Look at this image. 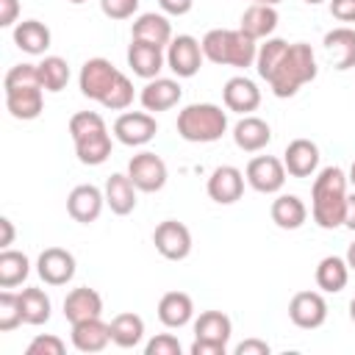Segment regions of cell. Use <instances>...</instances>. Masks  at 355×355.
<instances>
[{"mask_svg":"<svg viewBox=\"0 0 355 355\" xmlns=\"http://www.w3.org/2000/svg\"><path fill=\"white\" fill-rule=\"evenodd\" d=\"M347 172L341 166H324L311 186V216L322 230L344 225L347 214Z\"/></svg>","mask_w":355,"mask_h":355,"instance_id":"cell-2","label":"cell"},{"mask_svg":"<svg viewBox=\"0 0 355 355\" xmlns=\"http://www.w3.org/2000/svg\"><path fill=\"white\" fill-rule=\"evenodd\" d=\"M108 344H111V324H105L100 316L72 324V347L78 352H103Z\"/></svg>","mask_w":355,"mask_h":355,"instance_id":"cell-24","label":"cell"},{"mask_svg":"<svg viewBox=\"0 0 355 355\" xmlns=\"http://www.w3.org/2000/svg\"><path fill=\"white\" fill-rule=\"evenodd\" d=\"M233 352H236V355H269L272 347H269L263 338H244L241 344H236Z\"/></svg>","mask_w":355,"mask_h":355,"instance_id":"cell-42","label":"cell"},{"mask_svg":"<svg viewBox=\"0 0 355 355\" xmlns=\"http://www.w3.org/2000/svg\"><path fill=\"white\" fill-rule=\"evenodd\" d=\"M130 39L136 42H147V44H158V47H166L175 36H172V22L164 17V14H155V11H144L133 19V28H130Z\"/></svg>","mask_w":355,"mask_h":355,"instance_id":"cell-25","label":"cell"},{"mask_svg":"<svg viewBox=\"0 0 355 355\" xmlns=\"http://www.w3.org/2000/svg\"><path fill=\"white\" fill-rule=\"evenodd\" d=\"M100 11L108 19H130L139 11V0H100Z\"/></svg>","mask_w":355,"mask_h":355,"instance_id":"cell-41","label":"cell"},{"mask_svg":"<svg viewBox=\"0 0 355 355\" xmlns=\"http://www.w3.org/2000/svg\"><path fill=\"white\" fill-rule=\"evenodd\" d=\"M42 86H22V89H8L6 92V108L14 119L31 122L42 114L44 108V97H42Z\"/></svg>","mask_w":355,"mask_h":355,"instance_id":"cell-26","label":"cell"},{"mask_svg":"<svg viewBox=\"0 0 355 355\" xmlns=\"http://www.w3.org/2000/svg\"><path fill=\"white\" fill-rule=\"evenodd\" d=\"M28 275H31V261L25 252L11 250V247L0 252V288L22 286Z\"/></svg>","mask_w":355,"mask_h":355,"instance_id":"cell-35","label":"cell"},{"mask_svg":"<svg viewBox=\"0 0 355 355\" xmlns=\"http://www.w3.org/2000/svg\"><path fill=\"white\" fill-rule=\"evenodd\" d=\"M347 183H352V189H355V161H352V166L347 172Z\"/></svg>","mask_w":355,"mask_h":355,"instance_id":"cell-49","label":"cell"},{"mask_svg":"<svg viewBox=\"0 0 355 355\" xmlns=\"http://www.w3.org/2000/svg\"><path fill=\"white\" fill-rule=\"evenodd\" d=\"M344 258H347V263H349V269H355V241H352V244L347 247V255H344Z\"/></svg>","mask_w":355,"mask_h":355,"instance_id":"cell-48","label":"cell"},{"mask_svg":"<svg viewBox=\"0 0 355 355\" xmlns=\"http://www.w3.org/2000/svg\"><path fill=\"white\" fill-rule=\"evenodd\" d=\"M158 319L164 327H183L194 319V302L186 291H166L158 300Z\"/></svg>","mask_w":355,"mask_h":355,"instance_id":"cell-30","label":"cell"},{"mask_svg":"<svg viewBox=\"0 0 355 355\" xmlns=\"http://www.w3.org/2000/svg\"><path fill=\"white\" fill-rule=\"evenodd\" d=\"M233 141L244 153H261L272 141V128L266 119L247 114L233 125Z\"/></svg>","mask_w":355,"mask_h":355,"instance_id":"cell-22","label":"cell"},{"mask_svg":"<svg viewBox=\"0 0 355 355\" xmlns=\"http://www.w3.org/2000/svg\"><path fill=\"white\" fill-rule=\"evenodd\" d=\"M36 272L47 286H67L75 277V255L64 247H47L36 258Z\"/></svg>","mask_w":355,"mask_h":355,"instance_id":"cell-14","label":"cell"},{"mask_svg":"<svg viewBox=\"0 0 355 355\" xmlns=\"http://www.w3.org/2000/svg\"><path fill=\"white\" fill-rule=\"evenodd\" d=\"M283 166L291 178H311L319 169V147L311 139H294L288 141L283 153Z\"/></svg>","mask_w":355,"mask_h":355,"instance_id":"cell-21","label":"cell"},{"mask_svg":"<svg viewBox=\"0 0 355 355\" xmlns=\"http://www.w3.org/2000/svg\"><path fill=\"white\" fill-rule=\"evenodd\" d=\"M0 227H3V236H0V247H3V250H8V247L14 244V222H11L8 216H3V219H0Z\"/></svg>","mask_w":355,"mask_h":355,"instance_id":"cell-46","label":"cell"},{"mask_svg":"<svg viewBox=\"0 0 355 355\" xmlns=\"http://www.w3.org/2000/svg\"><path fill=\"white\" fill-rule=\"evenodd\" d=\"M64 316L69 324L83 322V319H94L103 316V297L100 291L89 288V286H78L64 297Z\"/></svg>","mask_w":355,"mask_h":355,"instance_id":"cell-23","label":"cell"},{"mask_svg":"<svg viewBox=\"0 0 355 355\" xmlns=\"http://www.w3.org/2000/svg\"><path fill=\"white\" fill-rule=\"evenodd\" d=\"M244 172L239 166H230V164H222L211 172L208 183H205V191L214 202L219 205H233L236 200H241L244 194Z\"/></svg>","mask_w":355,"mask_h":355,"instance_id":"cell-15","label":"cell"},{"mask_svg":"<svg viewBox=\"0 0 355 355\" xmlns=\"http://www.w3.org/2000/svg\"><path fill=\"white\" fill-rule=\"evenodd\" d=\"M136 186L133 180L128 178V172H114L108 180H105V205L116 214V216H128L133 208H136Z\"/></svg>","mask_w":355,"mask_h":355,"instance_id":"cell-27","label":"cell"},{"mask_svg":"<svg viewBox=\"0 0 355 355\" xmlns=\"http://www.w3.org/2000/svg\"><path fill=\"white\" fill-rule=\"evenodd\" d=\"M180 97H183V89H180V83H178L175 78H153V80H147V83L141 86V92H139V103H141V108L150 111V114L175 108V105L180 103Z\"/></svg>","mask_w":355,"mask_h":355,"instance_id":"cell-17","label":"cell"},{"mask_svg":"<svg viewBox=\"0 0 355 355\" xmlns=\"http://www.w3.org/2000/svg\"><path fill=\"white\" fill-rule=\"evenodd\" d=\"M128 178L133 180V186L139 191L153 194V191H161L166 186L169 172H166V164H164L161 155H155L150 150H141L128 161Z\"/></svg>","mask_w":355,"mask_h":355,"instance_id":"cell-9","label":"cell"},{"mask_svg":"<svg viewBox=\"0 0 355 355\" xmlns=\"http://www.w3.org/2000/svg\"><path fill=\"white\" fill-rule=\"evenodd\" d=\"M255 69L269 83L272 94L280 97V100L294 97L319 72L316 53H313L311 44L286 42V39H277V36H269L263 44H258Z\"/></svg>","mask_w":355,"mask_h":355,"instance_id":"cell-1","label":"cell"},{"mask_svg":"<svg viewBox=\"0 0 355 355\" xmlns=\"http://www.w3.org/2000/svg\"><path fill=\"white\" fill-rule=\"evenodd\" d=\"M316 286L319 291L324 294H338L347 280H349V263L347 258H338V255H324L319 263H316Z\"/></svg>","mask_w":355,"mask_h":355,"instance_id":"cell-32","label":"cell"},{"mask_svg":"<svg viewBox=\"0 0 355 355\" xmlns=\"http://www.w3.org/2000/svg\"><path fill=\"white\" fill-rule=\"evenodd\" d=\"M322 44H324V50H327L330 64H333L338 72H347V69L355 67V28L338 25V28H333V31L324 33Z\"/></svg>","mask_w":355,"mask_h":355,"instance_id":"cell-20","label":"cell"},{"mask_svg":"<svg viewBox=\"0 0 355 355\" xmlns=\"http://www.w3.org/2000/svg\"><path fill=\"white\" fill-rule=\"evenodd\" d=\"M19 308H22V319L25 324H44L50 322V311H53V302L50 297L44 294V288H36V286H28L19 291Z\"/></svg>","mask_w":355,"mask_h":355,"instance_id":"cell-34","label":"cell"},{"mask_svg":"<svg viewBox=\"0 0 355 355\" xmlns=\"http://www.w3.org/2000/svg\"><path fill=\"white\" fill-rule=\"evenodd\" d=\"M19 324H25L22 308H19V294H14V291L6 288V291H0V330L3 333H11Z\"/></svg>","mask_w":355,"mask_h":355,"instance_id":"cell-37","label":"cell"},{"mask_svg":"<svg viewBox=\"0 0 355 355\" xmlns=\"http://www.w3.org/2000/svg\"><path fill=\"white\" fill-rule=\"evenodd\" d=\"M286 175L288 172L283 166V158H275V155H255L244 169L247 183L258 194H277L286 186Z\"/></svg>","mask_w":355,"mask_h":355,"instance_id":"cell-10","label":"cell"},{"mask_svg":"<svg viewBox=\"0 0 355 355\" xmlns=\"http://www.w3.org/2000/svg\"><path fill=\"white\" fill-rule=\"evenodd\" d=\"M233 336V322L222 311H202L194 319V341L189 347L191 355H225L227 341Z\"/></svg>","mask_w":355,"mask_h":355,"instance_id":"cell-6","label":"cell"},{"mask_svg":"<svg viewBox=\"0 0 355 355\" xmlns=\"http://www.w3.org/2000/svg\"><path fill=\"white\" fill-rule=\"evenodd\" d=\"M250 3H261V6H277V3H283V0H250Z\"/></svg>","mask_w":355,"mask_h":355,"instance_id":"cell-50","label":"cell"},{"mask_svg":"<svg viewBox=\"0 0 355 355\" xmlns=\"http://www.w3.org/2000/svg\"><path fill=\"white\" fill-rule=\"evenodd\" d=\"M222 100H225V108L227 111H236V114L247 116V114H252L261 105V89L247 75H233L222 86Z\"/></svg>","mask_w":355,"mask_h":355,"instance_id":"cell-18","label":"cell"},{"mask_svg":"<svg viewBox=\"0 0 355 355\" xmlns=\"http://www.w3.org/2000/svg\"><path fill=\"white\" fill-rule=\"evenodd\" d=\"M103 205H105V194L94 183H80L67 197V214L80 225L97 222V216L103 214Z\"/></svg>","mask_w":355,"mask_h":355,"instance_id":"cell-16","label":"cell"},{"mask_svg":"<svg viewBox=\"0 0 355 355\" xmlns=\"http://www.w3.org/2000/svg\"><path fill=\"white\" fill-rule=\"evenodd\" d=\"M130 103H133V83H130L128 75H119V80L114 83V89L105 97L103 108H108V111H125Z\"/></svg>","mask_w":355,"mask_h":355,"instance_id":"cell-38","label":"cell"},{"mask_svg":"<svg viewBox=\"0 0 355 355\" xmlns=\"http://www.w3.org/2000/svg\"><path fill=\"white\" fill-rule=\"evenodd\" d=\"M202 44L189 36L180 33L166 44V67L175 72V78H194L202 67Z\"/></svg>","mask_w":355,"mask_h":355,"instance_id":"cell-11","label":"cell"},{"mask_svg":"<svg viewBox=\"0 0 355 355\" xmlns=\"http://www.w3.org/2000/svg\"><path fill=\"white\" fill-rule=\"evenodd\" d=\"M119 69L108 61V58H89L83 67H80V75H78V86H80V94L94 100V103H105V97L111 94L114 83L119 80Z\"/></svg>","mask_w":355,"mask_h":355,"instance_id":"cell-7","label":"cell"},{"mask_svg":"<svg viewBox=\"0 0 355 355\" xmlns=\"http://www.w3.org/2000/svg\"><path fill=\"white\" fill-rule=\"evenodd\" d=\"M69 136L75 144V155L86 166H100L111 155V133L105 119L97 111H78L69 116Z\"/></svg>","mask_w":355,"mask_h":355,"instance_id":"cell-3","label":"cell"},{"mask_svg":"<svg viewBox=\"0 0 355 355\" xmlns=\"http://www.w3.org/2000/svg\"><path fill=\"white\" fill-rule=\"evenodd\" d=\"M269 214H272V222H275L280 230H297V227H302L305 219H308V208H305V202H302L297 194H277V197L272 200Z\"/></svg>","mask_w":355,"mask_h":355,"instance_id":"cell-31","label":"cell"},{"mask_svg":"<svg viewBox=\"0 0 355 355\" xmlns=\"http://www.w3.org/2000/svg\"><path fill=\"white\" fill-rule=\"evenodd\" d=\"M308 6H319V3H324V0H305Z\"/></svg>","mask_w":355,"mask_h":355,"instance_id":"cell-52","label":"cell"},{"mask_svg":"<svg viewBox=\"0 0 355 355\" xmlns=\"http://www.w3.org/2000/svg\"><path fill=\"white\" fill-rule=\"evenodd\" d=\"M53 42V33L39 19H22L14 25V44L28 55H44Z\"/></svg>","mask_w":355,"mask_h":355,"instance_id":"cell-29","label":"cell"},{"mask_svg":"<svg viewBox=\"0 0 355 355\" xmlns=\"http://www.w3.org/2000/svg\"><path fill=\"white\" fill-rule=\"evenodd\" d=\"M183 347L172 333H158L144 344V355H180Z\"/></svg>","mask_w":355,"mask_h":355,"instance_id":"cell-40","label":"cell"},{"mask_svg":"<svg viewBox=\"0 0 355 355\" xmlns=\"http://www.w3.org/2000/svg\"><path fill=\"white\" fill-rule=\"evenodd\" d=\"M227 133V111L214 103H191L178 114V136L191 144H211Z\"/></svg>","mask_w":355,"mask_h":355,"instance_id":"cell-5","label":"cell"},{"mask_svg":"<svg viewBox=\"0 0 355 355\" xmlns=\"http://www.w3.org/2000/svg\"><path fill=\"white\" fill-rule=\"evenodd\" d=\"M288 319L300 330H316L327 322V300L322 291H297L288 302Z\"/></svg>","mask_w":355,"mask_h":355,"instance_id":"cell-13","label":"cell"},{"mask_svg":"<svg viewBox=\"0 0 355 355\" xmlns=\"http://www.w3.org/2000/svg\"><path fill=\"white\" fill-rule=\"evenodd\" d=\"M39 80L44 92H61L69 83V64L61 55H44L39 64Z\"/></svg>","mask_w":355,"mask_h":355,"instance_id":"cell-36","label":"cell"},{"mask_svg":"<svg viewBox=\"0 0 355 355\" xmlns=\"http://www.w3.org/2000/svg\"><path fill=\"white\" fill-rule=\"evenodd\" d=\"M19 17V0H0V28H14Z\"/></svg>","mask_w":355,"mask_h":355,"instance_id":"cell-44","label":"cell"},{"mask_svg":"<svg viewBox=\"0 0 355 355\" xmlns=\"http://www.w3.org/2000/svg\"><path fill=\"white\" fill-rule=\"evenodd\" d=\"M69 3H75V6H80V3H86V0H69Z\"/></svg>","mask_w":355,"mask_h":355,"instance_id":"cell-53","label":"cell"},{"mask_svg":"<svg viewBox=\"0 0 355 355\" xmlns=\"http://www.w3.org/2000/svg\"><path fill=\"white\" fill-rule=\"evenodd\" d=\"M128 67L133 69V75H139L144 80H153L166 67V53L158 44H147V42L130 39V44H128Z\"/></svg>","mask_w":355,"mask_h":355,"instance_id":"cell-19","label":"cell"},{"mask_svg":"<svg viewBox=\"0 0 355 355\" xmlns=\"http://www.w3.org/2000/svg\"><path fill=\"white\" fill-rule=\"evenodd\" d=\"M202 55L211 64L219 67H236V69H247L255 64L258 58V42L250 39L241 28H214L202 36Z\"/></svg>","mask_w":355,"mask_h":355,"instance_id":"cell-4","label":"cell"},{"mask_svg":"<svg viewBox=\"0 0 355 355\" xmlns=\"http://www.w3.org/2000/svg\"><path fill=\"white\" fill-rule=\"evenodd\" d=\"M153 244L166 261H183L191 255V230L178 219H164L153 230Z\"/></svg>","mask_w":355,"mask_h":355,"instance_id":"cell-12","label":"cell"},{"mask_svg":"<svg viewBox=\"0 0 355 355\" xmlns=\"http://www.w3.org/2000/svg\"><path fill=\"white\" fill-rule=\"evenodd\" d=\"M158 6L169 17H183V14H189L194 8V0H158Z\"/></svg>","mask_w":355,"mask_h":355,"instance_id":"cell-45","label":"cell"},{"mask_svg":"<svg viewBox=\"0 0 355 355\" xmlns=\"http://www.w3.org/2000/svg\"><path fill=\"white\" fill-rule=\"evenodd\" d=\"M158 122L150 111H125L114 119V136L125 147H144L155 139Z\"/></svg>","mask_w":355,"mask_h":355,"instance_id":"cell-8","label":"cell"},{"mask_svg":"<svg viewBox=\"0 0 355 355\" xmlns=\"http://www.w3.org/2000/svg\"><path fill=\"white\" fill-rule=\"evenodd\" d=\"M349 319H352V322H355V297H352V300H349Z\"/></svg>","mask_w":355,"mask_h":355,"instance_id":"cell-51","label":"cell"},{"mask_svg":"<svg viewBox=\"0 0 355 355\" xmlns=\"http://www.w3.org/2000/svg\"><path fill=\"white\" fill-rule=\"evenodd\" d=\"M64 349H67V344H64L58 336H53V333H39V336L28 344L25 355H64Z\"/></svg>","mask_w":355,"mask_h":355,"instance_id":"cell-39","label":"cell"},{"mask_svg":"<svg viewBox=\"0 0 355 355\" xmlns=\"http://www.w3.org/2000/svg\"><path fill=\"white\" fill-rule=\"evenodd\" d=\"M277 22H280V14H277V8H275V6L250 3V8L241 14V25H239V28H241L250 39L261 42V39H269V36L275 33Z\"/></svg>","mask_w":355,"mask_h":355,"instance_id":"cell-28","label":"cell"},{"mask_svg":"<svg viewBox=\"0 0 355 355\" xmlns=\"http://www.w3.org/2000/svg\"><path fill=\"white\" fill-rule=\"evenodd\" d=\"M144 338V319L133 311L116 313L111 319V344H116L119 349H133L139 347Z\"/></svg>","mask_w":355,"mask_h":355,"instance_id":"cell-33","label":"cell"},{"mask_svg":"<svg viewBox=\"0 0 355 355\" xmlns=\"http://www.w3.org/2000/svg\"><path fill=\"white\" fill-rule=\"evenodd\" d=\"M344 225L349 230H355V194L347 197V214H344Z\"/></svg>","mask_w":355,"mask_h":355,"instance_id":"cell-47","label":"cell"},{"mask_svg":"<svg viewBox=\"0 0 355 355\" xmlns=\"http://www.w3.org/2000/svg\"><path fill=\"white\" fill-rule=\"evenodd\" d=\"M330 14L338 22H355V0H330Z\"/></svg>","mask_w":355,"mask_h":355,"instance_id":"cell-43","label":"cell"}]
</instances>
